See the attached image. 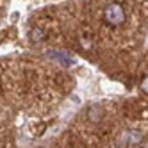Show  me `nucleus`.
I'll use <instances>...</instances> for the list:
<instances>
[{"label":"nucleus","mask_w":148,"mask_h":148,"mask_svg":"<svg viewBox=\"0 0 148 148\" xmlns=\"http://www.w3.org/2000/svg\"><path fill=\"white\" fill-rule=\"evenodd\" d=\"M29 38H30V41H34V43H39V41L45 38V30H43V29H39V27H34L32 30H30Z\"/></svg>","instance_id":"2"},{"label":"nucleus","mask_w":148,"mask_h":148,"mask_svg":"<svg viewBox=\"0 0 148 148\" xmlns=\"http://www.w3.org/2000/svg\"><path fill=\"white\" fill-rule=\"evenodd\" d=\"M103 18H105V22H107L109 25L112 27H121L125 23V11H123V5L118 4V2H112L109 4L107 7H105V11H103Z\"/></svg>","instance_id":"1"},{"label":"nucleus","mask_w":148,"mask_h":148,"mask_svg":"<svg viewBox=\"0 0 148 148\" xmlns=\"http://www.w3.org/2000/svg\"><path fill=\"white\" fill-rule=\"evenodd\" d=\"M80 45H82L84 50H91V47H93V45H91V41H89V39H84V38L80 39Z\"/></svg>","instance_id":"3"},{"label":"nucleus","mask_w":148,"mask_h":148,"mask_svg":"<svg viewBox=\"0 0 148 148\" xmlns=\"http://www.w3.org/2000/svg\"><path fill=\"white\" fill-rule=\"evenodd\" d=\"M141 91H143V93H148V77H145V79L141 80Z\"/></svg>","instance_id":"4"}]
</instances>
